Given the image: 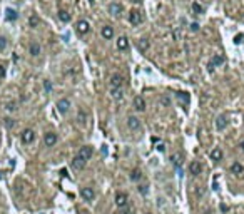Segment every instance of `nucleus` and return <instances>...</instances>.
I'll use <instances>...</instances> for the list:
<instances>
[{
	"mask_svg": "<svg viewBox=\"0 0 244 214\" xmlns=\"http://www.w3.org/2000/svg\"><path fill=\"white\" fill-rule=\"evenodd\" d=\"M124 85V77L119 75V74H114L111 77V91H115V89H120Z\"/></svg>",
	"mask_w": 244,
	"mask_h": 214,
	"instance_id": "f257e3e1",
	"label": "nucleus"
},
{
	"mask_svg": "<svg viewBox=\"0 0 244 214\" xmlns=\"http://www.w3.org/2000/svg\"><path fill=\"white\" fill-rule=\"evenodd\" d=\"M224 64V57L223 55H219V54H216L214 57H212V60L209 62V72H214V69L216 67H219V65H223Z\"/></svg>",
	"mask_w": 244,
	"mask_h": 214,
	"instance_id": "f03ea898",
	"label": "nucleus"
},
{
	"mask_svg": "<svg viewBox=\"0 0 244 214\" xmlns=\"http://www.w3.org/2000/svg\"><path fill=\"white\" fill-rule=\"evenodd\" d=\"M92 154H94V149L90 147V145H84V147H80V151H79L77 156H80L84 161H89L90 157H92Z\"/></svg>",
	"mask_w": 244,
	"mask_h": 214,
	"instance_id": "7ed1b4c3",
	"label": "nucleus"
},
{
	"mask_svg": "<svg viewBox=\"0 0 244 214\" xmlns=\"http://www.w3.org/2000/svg\"><path fill=\"white\" fill-rule=\"evenodd\" d=\"M69 109H70V101H69V99H60V101L57 102V110L60 114H67Z\"/></svg>",
	"mask_w": 244,
	"mask_h": 214,
	"instance_id": "20e7f679",
	"label": "nucleus"
},
{
	"mask_svg": "<svg viewBox=\"0 0 244 214\" xmlns=\"http://www.w3.org/2000/svg\"><path fill=\"white\" fill-rule=\"evenodd\" d=\"M227 124H229L227 116H226V114H223V116H219L217 119H216V129H217V131H224V129L227 127Z\"/></svg>",
	"mask_w": 244,
	"mask_h": 214,
	"instance_id": "39448f33",
	"label": "nucleus"
},
{
	"mask_svg": "<svg viewBox=\"0 0 244 214\" xmlns=\"http://www.w3.org/2000/svg\"><path fill=\"white\" fill-rule=\"evenodd\" d=\"M34 139H35V132L32 129H25L22 132V142L24 144H30V142H34Z\"/></svg>",
	"mask_w": 244,
	"mask_h": 214,
	"instance_id": "423d86ee",
	"label": "nucleus"
},
{
	"mask_svg": "<svg viewBox=\"0 0 244 214\" xmlns=\"http://www.w3.org/2000/svg\"><path fill=\"white\" fill-rule=\"evenodd\" d=\"M129 22L130 24H134V25H139L140 22H142V15H140V12L139 10H130V14H129Z\"/></svg>",
	"mask_w": 244,
	"mask_h": 214,
	"instance_id": "0eeeda50",
	"label": "nucleus"
},
{
	"mask_svg": "<svg viewBox=\"0 0 244 214\" xmlns=\"http://www.w3.org/2000/svg\"><path fill=\"white\" fill-rule=\"evenodd\" d=\"M43 142H45L47 147L55 145V142H57V134H55V132H47V134L43 136Z\"/></svg>",
	"mask_w": 244,
	"mask_h": 214,
	"instance_id": "6e6552de",
	"label": "nucleus"
},
{
	"mask_svg": "<svg viewBox=\"0 0 244 214\" xmlns=\"http://www.w3.org/2000/svg\"><path fill=\"white\" fill-rule=\"evenodd\" d=\"M75 30H77L79 35H85V34L89 32V24H87L85 20H79L77 25H75Z\"/></svg>",
	"mask_w": 244,
	"mask_h": 214,
	"instance_id": "1a4fd4ad",
	"label": "nucleus"
},
{
	"mask_svg": "<svg viewBox=\"0 0 244 214\" xmlns=\"http://www.w3.org/2000/svg\"><path fill=\"white\" fill-rule=\"evenodd\" d=\"M201 171H202L201 162H197V161H192V162H191V166H189V172H191L192 176H199V174H201Z\"/></svg>",
	"mask_w": 244,
	"mask_h": 214,
	"instance_id": "9d476101",
	"label": "nucleus"
},
{
	"mask_svg": "<svg viewBox=\"0 0 244 214\" xmlns=\"http://www.w3.org/2000/svg\"><path fill=\"white\" fill-rule=\"evenodd\" d=\"M115 204H117V207H126L127 206V196L124 192H117V194H115Z\"/></svg>",
	"mask_w": 244,
	"mask_h": 214,
	"instance_id": "9b49d317",
	"label": "nucleus"
},
{
	"mask_svg": "<svg viewBox=\"0 0 244 214\" xmlns=\"http://www.w3.org/2000/svg\"><path fill=\"white\" fill-rule=\"evenodd\" d=\"M134 109L136 110H146V101H144V97H140V95H137V97H134Z\"/></svg>",
	"mask_w": 244,
	"mask_h": 214,
	"instance_id": "f8f14e48",
	"label": "nucleus"
},
{
	"mask_svg": "<svg viewBox=\"0 0 244 214\" xmlns=\"http://www.w3.org/2000/svg\"><path fill=\"white\" fill-rule=\"evenodd\" d=\"M85 164H87V161H84L80 156H75L74 159H72V167H74V169H79L80 171V169L85 167Z\"/></svg>",
	"mask_w": 244,
	"mask_h": 214,
	"instance_id": "ddd939ff",
	"label": "nucleus"
},
{
	"mask_svg": "<svg viewBox=\"0 0 244 214\" xmlns=\"http://www.w3.org/2000/svg\"><path fill=\"white\" fill-rule=\"evenodd\" d=\"M80 194H82V197H84L85 201H92L94 196H95V192H94L92 187H84L82 191H80Z\"/></svg>",
	"mask_w": 244,
	"mask_h": 214,
	"instance_id": "4468645a",
	"label": "nucleus"
},
{
	"mask_svg": "<svg viewBox=\"0 0 244 214\" xmlns=\"http://www.w3.org/2000/svg\"><path fill=\"white\" fill-rule=\"evenodd\" d=\"M127 126H129V129H132V131H137V129L140 127V122H139V119H137V117L130 116L129 119H127Z\"/></svg>",
	"mask_w": 244,
	"mask_h": 214,
	"instance_id": "2eb2a0df",
	"label": "nucleus"
},
{
	"mask_svg": "<svg viewBox=\"0 0 244 214\" xmlns=\"http://www.w3.org/2000/svg\"><path fill=\"white\" fill-rule=\"evenodd\" d=\"M109 12H111L112 15H115V17H119V15L122 14V7L117 4V2H114V4L109 5Z\"/></svg>",
	"mask_w": 244,
	"mask_h": 214,
	"instance_id": "dca6fc26",
	"label": "nucleus"
},
{
	"mask_svg": "<svg viewBox=\"0 0 244 214\" xmlns=\"http://www.w3.org/2000/svg\"><path fill=\"white\" fill-rule=\"evenodd\" d=\"M129 47V39L127 37H119L117 39V49L119 50H126Z\"/></svg>",
	"mask_w": 244,
	"mask_h": 214,
	"instance_id": "f3484780",
	"label": "nucleus"
},
{
	"mask_svg": "<svg viewBox=\"0 0 244 214\" xmlns=\"http://www.w3.org/2000/svg\"><path fill=\"white\" fill-rule=\"evenodd\" d=\"M17 17H18V14L14 10V8H7V10H5V18H7L8 22H14V20H17Z\"/></svg>",
	"mask_w": 244,
	"mask_h": 214,
	"instance_id": "a211bd4d",
	"label": "nucleus"
},
{
	"mask_svg": "<svg viewBox=\"0 0 244 214\" xmlns=\"http://www.w3.org/2000/svg\"><path fill=\"white\" fill-rule=\"evenodd\" d=\"M223 156H224V154H223V151H221L219 147H216V149H212V151H211V159L212 161H221V159H223Z\"/></svg>",
	"mask_w": 244,
	"mask_h": 214,
	"instance_id": "6ab92c4d",
	"label": "nucleus"
},
{
	"mask_svg": "<svg viewBox=\"0 0 244 214\" xmlns=\"http://www.w3.org/2000/svg\"><path fill=\"white\" fill-rule=\"evenodd\" d=\"M231 172L233 174H242L244 172V166L239 162H233V166H231Z\"/></svg>",
	"mask_w": 244,
	"mask_h": 214,
	"instance_id": "aec40b11",
	"label": "nucleus"
},
{
	"mask_svg": "<svg viewBox=\"0 0 244 214\" xmlns=\"http://www.w3.org/2000/svg\"><path fill=\"white\" fill-rule=\"evenodd\" d=\"M137 49H139L140 52H146L149 49V40L147 39H140L137 40Z\"/></svg>",
	"mask_w": 244,
	"mask_h": 214,
	"instance_id": "412c9836",
	"label": "nucleus"
},
{
	"mask_svg": "<svg viewBox=\"0 0 244 214\" xmlns=\"http://www.w3.org/2000/svg\"><path fill=\"white\" fill-rule=\"evenodd\" d=\"M102 37H104V39H112V37H114V30H112V27H109V25L102 27Z\"/></svg>",
	"mask_w": 244,
	"mask_h": 214,
	"instance_id": "4be33fe9",
	"label": "nucleus"
},
{
	"mask_svg": "<svg viewBox=\"0 0 244 214\" xmlns=\"http://www.w3.org/2000/svg\"><path fill=\"white\" fill-rule=\"evenodd\" d=\"M177 99H179V101H182L184 104H189V101H191V97H189V94H187V92H177Z\"/></svg>",
	"mask_w": 244,
	"mask_h": 214,
	"instance_id": "5701e85b",
	"label": "nucleus"
},
{
	"mask_svg": "<svg viewBox=\"0 0 244 214\" xmlns=\"http://www.w3.org/2000/svg\"><path fill=\"white\" fill-rule=\"evenodd\" d=\"M59 18H60L62 22H69L70 20V14L67 10H59Z\"/></svg>",
	"mask_w": 244,
	"mask_h": 214,
	"instance_id": "b1692460",
	"label": "nucleus"
},
{
	"mask_svg": "<svg viewBox=\"0 0 244 214\" xmlns=\"http://www.w3.org/2000/svg\"><path fill=\"white\" fill-rule=\"evenodd\" d=\"M30 54L32 55H39L40 54V45L37 44V42H32V44H30Z\"/></svg>",
	"mask_w": 244,
	"mask_h": 214,
	"instance_id": "393cba45",
	"label": "nucleus"
},
{
	"mask_svg": "<svg viewBox=\"0 0 244 214\" xmlns=\"http://www.w3.org/2000/svg\"><path fill=\"white\" fill-rule=\"evenodd\" d=\"M140 177H142V172H140V169H134L132 172H130V179H132V181H139Z\"/></svg>",
	"mask_w": 244,
	"mask_h": 214,
	"instance_id": "a878e982",
	"label": "nucleus"
},
{
	"mask_svg": "<svg viewBox=\"0 0 244 214\" xmlns=\"http://www.w3.org/2000/svg\"><path fill=\"white\" fill-rule=\"evenodd\" d=\"M111 94H112V97H114V99H122L124 91H122V87H120V89H115V91H111Z\"/></svg>",
	"mask_w": 244,
	"mask_h": 214,
	"instance_id": "bb28decb",
	"label": "nucleus"
},
{
	"mask_svg": "<svg viewBox=\"0 0 244 214\" xmlns=\"http://www.w3.org/2000/svg\"><path fill=\"white\" fill-rule=\"evenodd\" d=\"M29 24H30V27H37V25L40 24L39 17H37V15H32V17L29 18Z\"/></svg>",
	"mask_w": 244,
	"mask_h": 214,
	"instance_id": "cd10ccee",
	"label": "nucleus"
},
{
	"mask_svg": "<svg viewBox=\"0 0 244 214\" xmlns=\"http://www.w3.org/2000/svg\"><path fill=\"white\" fill-rule=\"evenodd\" d=\"M192 10L196 12V14H202V7L197 4V2H194V4H192Z\"/></svg>",
	"mask_w": 244,
	"mask_h": 214,
	"instance_id": "c85d7f7f",
	"label": "nucleus"
},
{
	"mask_svg": "<svg viewBox=\"0 0 244 214\" xmlns=\"http://www.w3.org/2000/svg\"><path fill=\"white\" fill-rule=\"evenodd\" d=\"M77 119H79L80 126H84V124H85V112H84V110H80V112H79V117H77Z\"/></svg>",
	"mask_w": 244,
	"mask_h": 214,
	"instance_id": "c756f323",
	"label": "nucleus"
},
{
	"mask_svg": "<svg viewBox=\"0 0 244 214\" xmlns=\"http://www.w3.org/2000/svg\"><path fill=\"white\" fill-rule=\"evenodd\" d=\"M7 47V39L5 37H0V50H4Z\"/></svg>",
	"mask_w": 244,
	"mask_h": 214,
	"instance_id": "7c9ffc66",
	"label": "nucleus"
},
{
	"mask_svg": "<svg viewBox=\"0 0 244 214\" xmlns=\"http://www.w3.org/2000/svg\"><path fill=\"white\" fill-rule=\"evenodd\" d=\"M241 42H242V34H237V35L234 37V44H236V45H239Z\"/></svg>",
	"mask_w": 244,
	"mask_h": 214,
	"instance_id": "2f4dec72",
	"label": "nucleus"
},
{
	"mask_svg": "<svg viewBox=\"0 0 244 214\" xmlns=\"http://www.w3.org/2000/svg\"><path fill=\"white\" fill-rule=\"evenodd\" d=\"M189 29L192 30V32H197V30H199V24H196V22H194V24H191V27H189Z\"/></svg>",
	"mask_w": 244,
	"mask_h": 214,
	"instance_id": "473e14b6",
	"label": "nucleus"
},
{
	"mask_svg": "<svg viewBox=\"0 0 244 214\" xmlns=\"http://www.w3.org/2000/svg\"><path fill=\"white\" fill-rule=\"evenodd\" d=\"M43 87H45V91H47V92H50L52 85H50V82H49V80H45V82H43Z\"/></svg>",
	"mask_w": 244,
	"mask_h": 214,
	"instance_id": "72a5a7b5",
	"label": "nucleus"
},
{
	"mask_svg": "<svg viewBox=\"0 0 244 214\" xmlns=\"http://www.w3.org/2000/svg\"><path fill=\"white\" fill-rule=\"evenodd\" d=\"M5 126H7V127H14V119H8V117H7V119H5Z\"/></svg>",
	"mask_w": 244,
	"mask_h": 214,
	"instance_id": "f704fd0d",
	"label": "nucleus"
},
{
	"mask_svg": "<svg viewBox=\"0 0 244 214\" xmlns=\"http://www.w3.org/2000/svg\"><path fill=\"white\" fill-rule=\"evenodd\" d=\"M4 77H5V67L0 64V79H4Z\"/></svg>",
	"mask_w": 244,
	"mask_h": 214,
	"instance_id": "c9c22d12",
	"label": "nucleus"
},
{
	"mask_svg": "<svg viewBox=\"0 0 244 214\" xmlns=\"http://www.w3.org/2000/svg\"><path fill=\"white\" fill-rule=\"evenodd\" d=\"M140 192H142V194H146V192H147V186H142V187H140Z\"/></svg>",
	"mask_w": 244,
	"mask_h": 214,
	"instance_id": "e433bc0d",
	"label": "nucleus"
},
{
	"mask_svg": "<svg viewBox=\"0 0 244 214\" xmlns=\"http://www.w3.org/2000/svg\"><path fill=\"white\" fill-rule=\"evenodd\" d=\"M157 149L161 151V152H164V149H165V147H164V144H159V145H157Z\"/></svg>",
	"mask_w": 244,
	"mask_h": 214,
	"instance_id": "4c0bfd02",
	"label": "nucleus"
},
{
	"mask_svg": "<svg viewBox=\"0 0 244 214\" xmlns=\"http://www.w3.org/2000/svg\"><path fill=\"white\" fill-rule=\"evenodd\" d=\"M7 109H8V110H14V109H15V104H8Z\"/></svg>",
	"mask_w": 244,
	"mask_h": 214,
	"instance_id": "58836bf2",
	"label": "nucleus"
},
{
	"mask_svg": "<svg viewBox=\"0 0 244 214\" xmlns=\"http://www.w3.org/2000/svg\"><path fill=\"white\" fill-rule=\"evenodd\" d=\"M241 149H242V151H244V141L241 142Z\"/></svg>",
	"mask_w": 244,
	"mask_h": 214,
	"instance_id": "ea45409f",
	"label": "nucleus"
},
{
	"mask_svg": "<svg viewBox=\"0 0 244 214\" xmlns=\"http://www.w3.org/2000/svg\"><path fill=\"white\" fill-rule=\"evenodd\" d=\"M2 174H4V172H0V177H2Z\"/></svg>",
	"mask_w": 244,
	"mask_h": 214,
	"instance_id": "a19ab883",
	"label": "nucleus"
},
{
	"mask_svg": "<svg viewBox=\"0 0 244 214\" xmlns=\"http://www.w3.org/2000/svg\"><path fill=\"white\" fill-rule=\"evenodd\" d=\"M146 214H151V212H146Z\"/></svg>",
	"mask_w": 244,
	"mask_h": 214,
	"instance_id": "79ce46f5",
	"label": "nucleus"
}]
</instances>
